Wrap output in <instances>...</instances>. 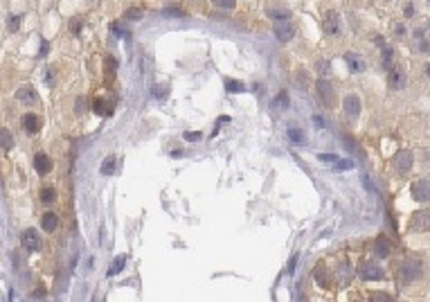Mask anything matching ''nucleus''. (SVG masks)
Returning <instances> with one entry per match:
<instances>
[{"label": "nucleus", "mask_w": 430, "mask_h": 302, "mask_svg": "<svg viewBox=\"0 0 430 302\" xmlns=\"http://www.w3.org/2000/svg\"><path fill=\"white\" fill-rule=\"evenodd\" d=\"M0 142H2V151H9L11 144H14V140H11V133L7 131V129H2V133H0Z\"/></svg>", "instance_id": "a878e982"}, {"label": "nucleus", "mask_w": 430, "mask_h": 302, "mask_svg": "<svg viewBox=\"0 0 430 302\" xmlns=\"http://www.w3.org/2000/svg\"><path fill=\"white\" fill-rule=\"evenodd\" d=\"M410 194H412L414 201H419V203L430 201V180L428 178H421V180H417V183H412Z\"/></svg>", "instance_id": "423d86ee"}, {"label": "nucleus", "mask_w": 430, "mask_h": 302, "mask_svg": "<svg viewBox=\"0 0 430 302\" xmlns=\"http://www.w3.org/2000/svg\"><path fill=\"white\" fill-rule=\"evenodd\" d=\"M374 253H376V257L385 260V257H390V253H392V244H390L385 237H378L376 244H374Z\"/></svg>", "instance_id": "a211bd4d"}, {"label": "nucleus", "mask_w": 430, "mask_h": 302, "mask_svg": "<svg viewBox=\"0 0 430 302\" xmlns=\"http://www.w3.org/2000/svg\"><path fill=\"white\" fill-rule=\"evenodd\" d=\"M345 61H347V68H349L351 72H363V70H365V61H363L361 54L345 52Z\"/></svg>", "instance_id": "ddd939ff"}, {"label": "nucleus", "mask_w": 430, "mask_h": 302, "mask_svg": "<svg viewBox=\"0 0 430 302\" xmlns=\"http://www.w3.org/2000/svg\"><path fill=\"white\" fill-rule=\"evenodd\" d=\"M399 277H401V284H410L417 277H421V262L419 260H405L399 268Z\"/></svg>", "instance_id": "f257e3e1"}, {"label": "nucleus", "mask_w": 430, "mask_h": 302, "mask_svg": "<svg viewBox=\"0 0 430 302\" xmlns=\"http://www.w3.org/2000/svg\"><path fill=\"white\" fill-rule=\"evenodd\" d=\"M106 70H108V77H113V74H115V70H117L115 57H108V59H106Z\"/></svg>", "instance_id": "2f4dec72"}, {"label": "nucleus", "mask_w": 430, "mask_h": 302, "mask_svg": "<svg viewBox=\"0 0 430 302\" xmlns=\"http://www.w3.org/2000/svg\"><path fill=\"white\" fill-rule=\"evenodd\" d=\"M165 14H169V16H185V11L181 9H165Z\"/></svg>", "instance_id": "4c0bfd02"}, {"label": "nucleus", "mask_w": 430, "mask_h": 302, "mask_svg": "<svg viewBox=\"0 0 430 302\" xmlns=\"http://www.w3.org/2000/svg\"><path fill=\"white\" fill-rule=\"evenodd\" d=\"M16 97H18V101H23V104H34V101L38 100V93L32 88V86H23V88L16 90Z\"/></svg>", "instance_id": "dca6fc26"}, {"label": "nucleus", "mask_w": 430, "mask_h": 302, "mask_svg": "<svg viewBox=\"0 0 430 302\" xmlns=\"http://www.w3.org/2000/svg\"><path fill=\"white\" fill-rule=\"evenodd\" d=\"M342 108H345V113L349 115V120H356V117L361 115V97L356 95V93H349V95L345 97V101H342Z\"/></svg>", "instance_id": "6e6552de"}, {"label": "nucleus", "mask_w": 430, "mask_h": 302, "mask_svg": "<svg viewBox=\"0 0 430 302\" xmlns=\"http://www.w3.org/2000/svg\"><path fill=\"white\" fill-rule=\"evenodd\" d=\"M405 16H414V7L408 5V9H405Z\"/></svg>", "instance_id": "ea45409f"}, {"label": "nucleus", "mask_w": 430, "mask_h": 302, "mask_svg": "<svg viewBox=\"0 0 430 302\" xmlns=\"http://www.w3.org/2000/svg\"><path fill=\"white\" fill-rule=\"evenodd\" d=\"M388 79H390V86H392L394 90H401V88H405V72L403 70H399V68H392L390 70V74H388Z\"/></svg>", "instance_id": "2eb2a0df"}, {"label": "nucleus", "mask_w": 430, "mask_h": 302, "mask_svg": "<svg viewBox=\"0 0 430 302\" xmlns=\"http://www.w3.org/2000/svg\"><path fill=\"white\" fill-rule=\"evenodd\" d=\"M275 106H277V108H286V106H288V95L284 93V90H281L279 95L275 97Z\"/></svg>", "instance_id": "c756f323"}, {"label": "nucleus", "mask_w": 430, "mask_h": 302, "mask_svg": "<svg viewBox=\"0 0 430 302\" xmlns=\"http://www.w3.org/2000/svg\"><path fill=\"white\" fill-rule=\"evenodd\" d=\"M34 169H36L41 176L50 174V169H52V160L48 158V154H43V151H38V154L34 156Z\"/></svg>", "instance_id": "9b49d317"}, {"label": "nucleus", "mask_w": 430, "mask_h": 302, "mask_svg": "<svg viewBox=\"0 0 430 302\" xmlns=\"http://www.w3.org/2000/svg\"><path fill=\"white\" fill-rule=\"evenodd\" d=\"M124 264H126V255H117L115 257V262H113L111 264V268H108V275H117V273H120V270L124 268Z\"/></svg>", "instance_id": "412c9836"}, {"label": "nucleus", "mask_w": 430, "mask_h": 302, "mask_svg": "<svg viewBox=\"0 0 430 302\" xmlns=\"http://www.w3.org/2000/svg\"><path fill=\"white\" fill-rule=\"evenodd\" d=\"M288 138H291L295 144H302L304 142V131H300V129H291V131H288Z\"/></svg>", "instance_id": "c85d7f7f"}, {"label": "nucleus", "mask_w": 430, "mask_h": 302, "mask_svg": "<svg viewBox=\"0 0 430 302\" xmlns=\"http://www.w3.org/2000/svg\"><path fill=\"white\" fill-rule=\"evenodd\" d=\"M266 14H268V18H273L275 23L291 21V9H288V7H268Z\"/></svg>", "instance_id": "f8f14e48"}, {"label": "nucleus", "mask_w": 430, "mask_h": 302, "mask_svg": "<svg viewBox=\"0 0 430 302\" xmlns=\"http://www.w3.org/2000/svg\"><path fill=\"white\" fill-rule=\"evenodd\" d=\"M142 7H131V9H126V14H124V18H128V21H138V18H142Z\"/></svg>", "instance_id": "cd10ccee"}, {"label": "nucleus", "mask_w": 430, "mask_h": 302, "mask_svg": "<svg viewBox=\"0 0 430 302\" xmlns=\"http://www.w3.org/2000/svg\"><path fill=\"white\" fill-rule=\"evenodd\" d=\"M9 30L11 32H18V30H21V16H9Z\"/></svg>", "instance_id": "473e14b6"}, {"label": "nucleus", "mask_w": 430, "mask_h": 302, "mask_svg": "<svg viewBox=\"0 0 430 302\" xmlns=\"http://www.w3.org/2000/svg\"><path fill=\"white\" fill-rule=\"evenodd\" d=\"M318 70H320V72H322V70L327 72V70H329V64H327V61H320V64H318Z\"/></svg>", "instance_id": "58836bf2"}, {"label": "nucleus", "mask_w": 430, "mask_h": 302, "mask_svg": "<svg viewBox=\"0 0 430 302\" xmlns=\"http://www.w3.org/2000/svg\"><path fill=\"white\" fill-rule=\"evenodd\" d=\"M351 165H354L351 160H338V163L334 165V169L336 171H347V169H351Z\"/></svg>", "instance_id": "7c9ffc66"}, {"label": "nucleus", "mask_w": 430, "mask_h": 302, "mask_svg": "<svg viewBox=\"0 0 430 302\" xmlns=\"http://www.w3.org/2000/svg\"><path fill=\"white\" fill-rule=\"evenodd\" d=\"M92 111H95V115H101V117H106L113 113V101L108 104L106 97H97L95 101H92Z\"/></svg>", "instance_id": "f3484780"}, {"label": "nucleus", "mask_w": 430, "mask_h": 302, "mask_svg": "<svg viewBox=\"0 0 430 302\" xmlns=\"http://www.w3.org/2000/svg\"><path fill=\"white\" fill-rule=\"evenodd\" d=\"M225 90H228V93H244L246 86L237 79H225Z\"/></svg>", "instance_id": "4be33fe9"}, {"label": "nucleus", "mask_w": 430, "mask_h": 302, "mask_svg": "<svg viewBox=\"0 0 430 302\" xmlns=\"http://www.w3.org/2000/svg\"><path fill=\"white\" fill-rule=\"evenodd\" d=\"M410 230L414 233H428L430 230V210H419L410 217Z\"/></svg>", "instance_id": "20e7f679"}, {"label": "nucleus", "mask_w": 430, "mask_h": 302, "mask_svg": "<svg viewBox=\"0 0 430 302\" xmlns=\"http://www.w3.org/2000/svg\"><path fill=\"white\" fill-rule=\"evenodd\" d=\"M369 302H392V296H388L385 291H374L369 293Z\"/></svg>", "instance_id": "bb28decb"}, {"label": "nucleus", "mask_w": 430, "mask_h": 302, "mask_svg": "<svg viewBox=\"0 0 430 302\" xmlns=\"http://www.w3.org/2000/svg\"><path fill=\"white\" fill-rule=\"evenodd\" d=\"M275 36H277V41H281V43L291 41V38L295 36V25H293L291 21L277 23V25H275Z\"/></svg>", "instance_id": "9d476101"}, {"label": "nucleus", "mask_w": 430, "mask_h": 302, "mask_svg": "<svg viewBox=\"0 0 430 302\" xmlns=\"http://www.w3.org/2000/svg\"><path fill=\"white\" fill-rule=\"evenodd\" d=\"M383 66H385L388 70L394 68V52H392V48H383Z\"/></svg>", "instance_id": "5701e85b"}, {"label": "nucleus", "mask_w": 430, "mask_h": 302, "mask_svg": "<svg viewBox=\"0 0 430 302\" xmlns=\"http://www.w3.org/2000/svg\"><path fill=\"white\" fill-rule=\"evenodd\" d=\"M70 30H72L75 34H79V30H81V18H75V21L70 23Z\"/></svg>", "instance_id": "e433bc0d"}, {"label": "nucleus", "mask_w": 430, "mask_h": 302, "mask_svg": "<svg viewBox=\"0 0 430 302\" xmlns=\"http://www.w3.org/2000/svg\"><path fill=\"white\" fill-rule=\"evenodd\" d=\"M23 129H25L27 133H38V129H41V117H38L36 113H25V115H23Z\"/></svg>", "instance_id": "4468645a"}, {"label": "nucleus", "mask_w": 430, "mask_h": 302, "mask_svg": "<svg viewBox=\"0 0 430 302\" xmlns=\"http://www.w3.org/2000/svg\"><path fill=\"white\" fill-rule=\"evenodd\" d=\"M41 228L45 230V233H54V230L59 228V217L54 212H45L41 217Z\"/></svg>", "instance_id": "6ab92c4d"}, {"label": "nucleus", "mask_w": 430, "mask_h": 302, "mask_svg": "<svg viewBox=\"0 0 430 302\" xmlns=\"http://www.w3.org/2000/svg\"><path fill=\"white\" fill-rule=\"evenodd\" d=\"M212 5L216 7V9H223V11H230L237 7V0H212Z\"/></svg>", "instance_id": "b1692460"}, {"label": "nucleus", "mask_w": 430, "mask_h": 302, "mask_svg": "<svg viewBox=\"0 0 430 302\" xmlns=\"http://www.w3.org/2000/svg\"><path fill=\"white\" fill-rule=\"evenodd\" d=\"M322 30H324V34H329V36H338L340 34V16L336 11H327V14H324Z\"/></svg>", "instance_id": "0eeeda50"}, {"label": "nucleus", "mask_w": 430, "mask_h": 302, "mask_svg": "<svg viewBox=\"0 0 430 302\" xmlns=\"http://www.w3.org/2000/svg\"><path fill=\"white\" fill-rule=\"evenodd\" d=\"M318 95H320V101H322L324 106H329V108H334L336 106V90H334V86H331V81L327 79V77H320L318 79Z\"/></svg>", "instance_id": "f03ea898"}, {"label": "nucleus", "mask_w": 430, "mask_h": 302, "mask_svg": "<svg viewBox=\"0 0 430 302\" xmlns=\"http://www.w3.org/2000/svg\"><path fill=\"white\" fill-rule=\"evenodd\" d=\"M298 84H300V86H307V84H308V74L302 72V70L298 72Z\"/></svg>", "instance_id": "c9c22d12"}, {"label": "nucleus", "mask_w": 430, "mask_h": 302, "mask_svg": "<svg viewBox=\"0 0 430 302\" xmlns=\"http://www.w3.org/2000/svg\"><path fill=\"white\" fill-rule=\"evenodd\" d=\"M171 156H174V158H181L183 151H181V149H174V151H171Z\"/></svg>", "instance_id": "a19ab883"}, {"label": "nucleus", "mask_w": 430, "mask_h": 302, "mask_svg": "<svg viewBox=\"0 0 430 302\" xmlns=\"http://www.w3.org/2000/svg\"><path fill=\"white\" fill-rule=\"evenodd\" d=\"M21 244L27 253H36V250H41L43 241H41V235H38L36 230L27 228V230H23V235H21Z\"/></svg>", "instance_id": "7ed1b4c3"}, {"label": "nucleus", "mask_w": 430, "mask_h": 302, "mask_svg": "<svg viewBox=\"0 0 430 302\" xmlns=\"http://www.w3.org/2000/svg\"><path fill=\"white\" fill-rule=\"evenodd\" d=\"M358 275L363 280H383L385 277V270L376 264V262H363L361 268H358Z\"/></svg>", "instance_id": "39448f33"}, {"label": "nucleus", "mask_w": 430, "mask_h": 302, "mask_svg": "<svg viewBox=\"0 0 430 302\" xmlns=\"http://www.w3.org/2000/svg\"><path fill=\"white\" fill-rule=\"evenodd\" d=\"M201 138H203V135H201L198 131H187V133H185V140H187V142H198Z\"/></svg>", "instance_id": "72a5a7b5"}, {"label": "nucleus", "mask_w": 430, "mask_h": 302, "mask_svg": "<svg viewBox=\"0 0 430 302\" xmlns=\"http://www.w3.org/2000/svg\"><path fill=\"white\" fill-rule=\"evenodd\" d=\"M113 171H115V158H113V156H108V158L101 163V174H104V176H111Z\"/></svg>", "instance_id": "393cba45"}, {"label": "nucleus", "mask_w": 430, "mask_h": 302, "mask_svg": "<svg viewBox=\"0 0 430 302\" xmlns=\"http://www.w3.org/2000/svg\"><path fill=\"white\" fill-rule=\"evenodd\" d=\"M320 160H322V163H331V165H336L340 158H338L336 154H320Z\"/></svg>", "instance_id": "f704fd0d"}, {"label": "nucleus", "mask_w": 430, "mask_h": 302, "mask_svg": "<svg viewBox=\"0 0 430 302\" xmlns=\"http://www.w3.org/2000/svg\"><path fill=\"white\" fill-rule=\"evenodd\" d=\"M41 203L43 205H52L54 201H57V190H54L52 185H45V187H41Z\"/></svg>", "instance_id": "aec40b11"}, {"label": "nucleus", "mask_w": 430, "mask_h": 302, "mask_svg": "<svg viewBox=\"0 0 430 302\" xmlns=\"http://www.w3.org/2000/svg\"><path fill=\"white\" fill-rule=\"evenodd\" d=\"M412 165H414V156H412V151H408V149H403V151H399V154L394 156V167H397L401 174H405V171L412 169Z\"/></svg>", "instance_id": "1a4fd4ad"}]
</instances>
